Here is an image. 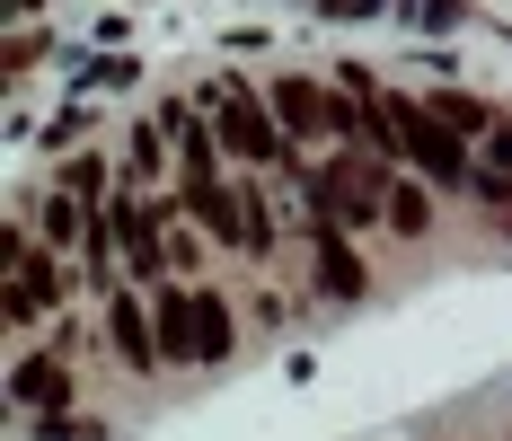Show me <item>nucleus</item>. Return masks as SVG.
Wrapping results in <instances>:
<instances>
[{"mask_svg":"<svg viewBox=\"0 0 512 441\" xmlns=\"http://www.w3.org/2000/svg\"><path fill=\"white\" fill-rule=\"evenodd\" d=\"M380 124L398 133V150H407V159L424 168V177H433V186H460L468 150L451 142V124H442L433 106H415V98H380Z\"/></svg>","mask_w":512,"mask_h":441,"instance_id":"obj_1","label":"nucleus"},{"mask_svg":"<svg viewBox=\"0 0 512 441\" xmlns=\"http://www.w3.org/2000/svg\"><path fill=\"white\" fill-rule=\"evenodd\" d=\"M212 133H221V150H239V159H283V115H265L256 89H230L221 115H212Z\"/></svg>","mask_w":512,"mask_h":441,"instance_id":"obj_2","label":"nucleus"},{"mask_svg":"<svg viewBox=\"0 0 512 441\" xmlns=\"http://www.w3.org/2000/svg\"><path fill=\"white\" fill-rule=\"evenodd\" d=\"M186 203H195V212H204V230L212 239H230V247H265V221H256V203L248 195H230V186H186Z\"/></svg>","mask_w":512,"mask_h":441,"instance_id":"obj_3","label":"nucleus"},{"mask_svg":"<svg viewBox=\"0 0 512 441\" xmlns=\"http://www.w3.org/2000/svg\"><path fill=\"white\" fill-rule=\"evenodd\" d=\"M45 309H53V265L9 239V327H36Z\"/></svg>","mask_w":512,"mask_h":441,"instance_id":"obj_4","label":"nucleus"},{"mask_svg":"<svg viewBox=\"0 0 512 441\" xmlns=\"http://www.w3.org/2000/svg\"><path fill=\"white\" fill-rule=\"evenodd\" d=\"M309 195L327 203L336 221H380V177H371V168H354V159H345V168H327Z\"/></svg>","mask_w":512,"mask_h":441,"instance_id":"obj_5","label":"nucleus"},{"mask_svg":"<svg viewBox=\"0 0 512 441\" xmlns=\"http://www.w3.org/2000/svg\"><path fill=\"white\" fill-rule=\"evenodd\" d=\"M274 115H283V133H309V142H318V133H336L345 106L327 98V89H309V80H283V89H274Z\"/></svg>","mask_w":512,"mask_h":441,"instance_id":"obj_6","label":"nucleus"},{"mask_svg":"<svg viewBox=\"0 0 512 441\" xmlns=\"http://www.w3.org/2000/svg\"><path fill=\"white\" fill-rule=\"evenodd\" d=\"M115 239H124V256H133V274L142 283H159V203H115Z\"/></svg>","mask_w":512,"mask_h":441,"instance_id":"obj_7","label":"nucleus"},{"mask_svg":"<svg viewBox=\"0 0 512 441\" xmlns=\"http://www.w3.org/2000/svg\"><path fill=\"white\" fill-rule=\"evenodd\" d=\"M151 327H159V353H168V362H195V292H168V283H159Z\"/></svg>","mask_w":512,"mask_h":441,"instance_id":"obj_8","label":"nucleus"},{"mask_svg":"<svg viewBox=\"0 0 512 441\" xmlns=\"http://www.w3.org/2000/svg\"><path fill=\"white\" fill-rule=\"evenodd\" d=\"M106 336H115V353H124L133 371H151V362H159V327H142V309H133V300H115V309H106Z\"/></svg>","mask_w":512,"mask_h":441,"instance_id":"obj_9","label":"nucleus"},{"mask_svg":"<svg viewBox=\"0 0 512 441\" xmlns=\"http://www.w3.org/2000/svg\"><path fill=\"white\" fill-rule=\"evenodd\" d=\"M309 239H318V274H327V300H354V292H362V265H354V247L336 239V221H318Z\"/></svg>","mask_w":512,"mask_h":441,"instance_id":"obj_10","label":"nucleus"},{"mask_svg":"<svg viewBox=\"0 0 512 441\" xmlns=\"http://www.w3.org/2000/svg\"><path fill=\"white\" fill-rule=\"evenodd\" d=\"M230 344H239V327H230L221 292H195V362H230Z\"/></svg>","mask_w":512,"mask_h":441,"instance_id":"obj_11","label":"nucleus"},{"mask_svg":"<svg viewBox=\"0 0 512 441\" xmlns=\"http://www.w3.org/2000/svg\"><path fill=\"white\" fill-rule=\"evenodd\" d=\"M389 230H398V239H424V230H433V203H424V186H389Z\"/></svg>","mask_w":512,"mask_h":441,"instance_id":"obj_12","label":"nucleus"},{"mask_svg":"<svg viewBox=\"0 0 512 441\" xmlns=\"http://www.w3.org/2000/svg\"><path fill=\"white\" fill-rule=\"evenodd\" d=\"M18 397H36V406L62 397V371H53V362H27V371H18Z\"/></svg>","mask_w":512,"mask_h":441,"instance_id":"obj_13","label":"nucleus"},{"mask_svg":"<svg viewBox=\"0 0 512 441\" xmlns=\"http://www.w3.org/2000/svg\"><path fill=\"white\" fill-rule=\"evenodd\" d=\"M415 18H424V27H451V18H460V0H415Z\"/></svg>","mask_w":512,"mask_h":441,"instance_id":"obj_14","label":"nucleus"},{"mask_svg":"<svg viewBox=\"0 0 512 441\" xmlns=\"http://www.w3.org/2000/svg\"><path fill=\"white\" fill-rule=\"evenodd\" d=\"M318 9H327V18H371L380 0H318Z\"/></svg>","mask_w":512,"mask_h":441,"instance_id":"obj_15","label":"nucleus"},{"mask_svg":"<svg viewBox=\"0 0 512 441\" xmlns=\"http://www.w3.org/2000/svg\"><path fill=\"white\" fill-rule=\"evenodd\" d=\"M495 159H504V168H512V124H504V133H495Z\"/></svg>","mask_w":512,"mask_h":441,"instance_id":"obj_16","label":"nucleus"}]
</instances>
